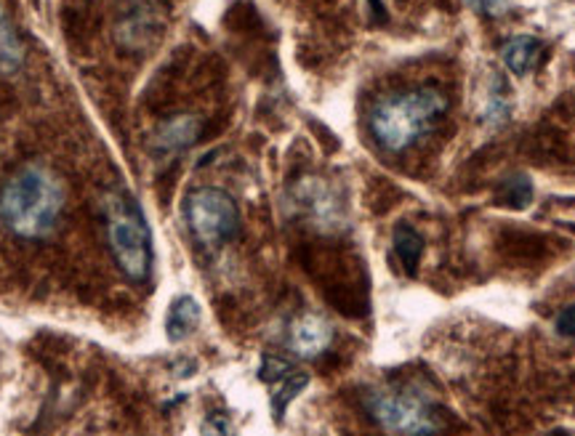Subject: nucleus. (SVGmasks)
<instances>
[{
  "label": "nucleus",
  "instance_id": "9d476101",
  "mask_svg": "<svg viewBox=\"0 0 575 436\" xmlns=\"http://www.w3.org/2000/svg\"><path fill=\"white\" fill-rule=\"evenodd\" d=\"M395 253L403 261L405 272L410 277H416L419 272V261L424 256V238L416 232L410 223H397L395 227Z\"/></svg>",
  "mask_w": 575,
  "mask_h": 436
},
{
  "label": "nucleus",
  "instance_id": "7ed1b4c3",
  "mask_svg": "<svg viewBox=\"0 0 575 436\" xmlns=\"http://www.w3.org/2000/svg\"><path fill=\"white\" fill-rule=\"evenodd\" d=\"M107 245L115 264L131 282H146L152 272V234L137 200L126 192H110L104 200Z\"/></svg>",
  "mask_w": 575,
  "mask_h": 436
},
{
  "label": "nucleus",
  "instance_id": "a211bd4d",
  "mask_svg": "<svg viewBox=\"0 0 575 436\" xmlns=\"http://www.w3.org/2000/svg\"><path fill=\"white\" fill-rule=\"evenodd\" d=\"M371 3V14H373V22H386L389 16H386V9H384V0H368Z\"/></svg>",
  "mask_w": 575,
  "mask_h": 436
},
{
  "label": "nucleus",
  "instance_id": "f257e3e1",
  "mask_svg": "<svg viewBox=\"0 0 575 436\" xmlns=\"http://www.w3.org/2000/svg\"><path fill=\"white\" fill-rule=\"evenodd\" d=\"M64 210L62 184L51 170L29 165L0 190V223L20 240H46Z\"/></svg>",
  "mask_w": 575,
  "mask_h": 436
},
{
  "label": "nucleus",
  "instance_id": "6ab92c4d",
  "mask_svg": "<svg viewBox=\"0 0 575 436\" xmlns=\"http://www.w3.org/2000/svg\"><path fill=\"white\" fill-rule=\"evenodd\" d=\"M549 436H571V434H567V432H565V428H557V432H551Z\"/></svg>",
  "mask_w": 575,
  "mask_h": 436
},
{
  "label": "nucleus",
  "instance_id": "ddd939ff",
  "mask_svg": "<svg viewBox=\"0 0 575 436\" xmlns=\"http://www.w3.org/2000/svg\"><path fill=\"white\" fill-rule=\"evenodd\" d=\"M498 200H501L503 205H509V208H527L533 200V184L527 176H509L507 181H501V187H498Z\"/></svg>",
  "mask_w": 575,
  "mask_h": 436
},
{
  "label": "nucleus",
  "instance_id": "39448f33",
  "mask_svg": "<svg viewBox=\"0 0 575 436\" xmlns=\"http://www.w3.org/2000/svg\"><path fill=\"white\" fill-rule=\"evenodd\" d=\"M187 223L195 234L197 243L216 247L232 240L240 229V210L234 200L225 190L216 187H203L187 197L184 205Z\"/></svg>",
  "mask_w": 575,
  "mask_h": 436
},
{
  "label": "nucleus",
  "instance_id": "f03ea898",
  "mask_svg": "<svg viewBox=\"0 0 575 436\" xmlns=\"http://www.w3.org/2000/svg\"><path fill=\"white\" fill-rule=\"evenodd\" d=\"M448 112V97L434 86L384 97L371 110L368 128L375 144L386 152H405L437 128Z\"/></svg>",
  "mask_w": 575,
  "mask_h": 436
},
{
  "label": "nucleus",
  "instance_id": "2eb2a0df",
  "mask_svg": "<svg viewBox=\"0 0 575 436\" xmlns=\"http://www.w3.org/2000/svg\"><path fill=\"white\" fill-rule=\"evenodd\" d=\"M203 436H230V415L227 412H210L203 421Z\"/></svg>",
  "mask_w": 575,
  "mask_h": 436
},
{
  "label": "nucleus",
  "instance_id": "9b49d317",
  "mask_svg": "<svg viewBox=\"0 0 575 436\" xmlns=\"http://www.w3.org/2000/svg\"><path fill=\"white\" fill-rule=\"evenodd\" d=\"M307 383H309V375L307 373H291L288 375L285 381H280V383H274V392H272V418L274 421H283L285 418V410H288V405L293 402V399L298 397V394L304 392V388H307Z\"/></svg>",
  "mask_w": 575,
  "mask_h": 436
},
{
  "label": "nucleus",
  "instance_id": "423d86ee",
  "mask_svg": "<svg viewBox=\"0 0 575 436\" xmlns=\"http://www.w3.org/2000/svg\"><path fill=\"white\" fill-rule=\"evenodd\" d=\"M331 341H333L331 322L322 320L320 315H302L291 325V333H288V346H291V351L304 359L320 357L322 351L331 346Z\"/></svg>",
  "mask_w": 575,
  "mask_h": 436
},
{
  "label": "nucleus",
  "instance_id": "dca6fc26",
  "mask_svg": "<svg viewBox=\"0 0 575 436\" xmlns=\"http://www.w3.org/2000/svg\"><path fill=\"white\" fill-rule=\"evenodd\" d=\"M554 328H557V333L565 335V338H575V304L560 311Z\"/></svg>",
  "mask_w": 575,
  "mask_h": 436
},
{
  "label": "nucleus",
  "instance_id": "20e7f679",
  "mask_svg": "<svg viewBox=\"0 0 575 436\" xmlns=\"http://www.w3.org/2000/svg\"><path fill=\"white\" fill-rule=\"evenodd\" d=\"M368 415L395 436H437L443 412L413 388H373L366 399Z\"/></svg>",
  "mask_w": 575,
  "mask_h": 436
},
{
  "label": "nucleus",
  "instance_id": "6e6552de",
  "mask_svg": "<svg viewBox=\"0 0 575 436\" xmlns=\"http://www.w3.org/2000/svg\"><path fill=\"white\" fill-rule=\"evenodd\" d=\"M197 322H201V304L192 296L174 298L171 309L166 317V333L171 341H184L187 335L195 333Z\"/></svg>",
  "mask_w": 575,
  "mask_h": 436
},
{
  "label": "nucleus",
  "instance_id": "f8f14e48",
  "mask_svg": "<svg viewBox=\"0 0 575 436\" xmlns=\"http://www.w3.org/2000/svg\"><path fill=\"white\" fill-rule=\"evenodd\" d=\"M22 64V43L11 27L9 16L0 11V73H14Z\"/></svg>",
  "mask_w": 575,
  "mask_h": 436
},
{
  "label": "nucleus",
  "instance_id": "4468645a",
  "mask_svg": "<svg viewBox=\"0 0 575 436\" xmlns=\"http://www.w3.org/2000/svg\"><path fill=\"white\" fill-rule=\"evenodd\" d=\"M291 373H296V370H293V364L288 362L285 357H274V355H267L261 359V368H259V379L264 383H269V386H274V383H280V381H285L288 375Z\"/></svg>",
  "mask_w": 575,
  "mask_h": 436
},
{
  "label": "nucleus",
  "instance_id": "f3484780",
  "mask_svg": "<svg viewBox=\"0 0 575 436\" xmlns=\"http://www.w3.org/2000/svg\"><path fill=\"white\" fill-rule=\"evenodd\" d=\"M467 3L485 16H498L503 11V0H467Z\"/></svg>",
  "mask_w": 575,
  "mask_h": 436
},
{
  "label": "nucleus",
  "instance_id": "1a4fd4ad",
  "mask_svg": "<svg viewBox=\"0 0 575 436\" xmlns=\"http://www.w3.org/2000/svg\"><path fill=\"white\" fill-rule=\"evenodd\" d=\"M201 137V120L197 117H174L171 123L157 131V150H184Z\"/></svg>",
  "mask_w": 575,
  "mask_h": 436
},
{
  "label": "nucleus",
  "instance_id": "0eeeda50",
  "mask_svg": "<svg viewBox=\"0 0 575 436\" xmlns=\"http://www.w3.org/2000/svg\"><path fill=\"white\" fill-rule=\"evenodd\" d=\"M541 54H544L541 40L533 38V35H518V38L507 40L501 49L503 64H507L509 73L514 75H527L531 69H536Z\"/></svg>",
  "mask_w": 575,
  "mask_h": 436
}]
</instances>
